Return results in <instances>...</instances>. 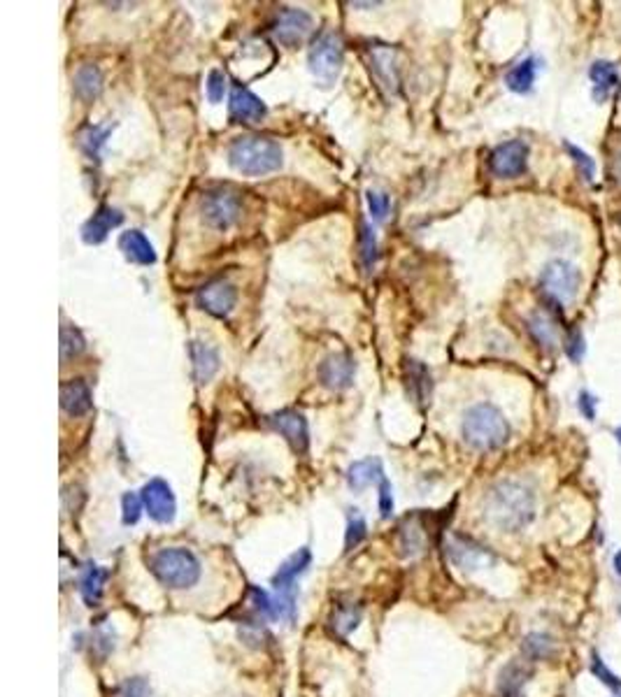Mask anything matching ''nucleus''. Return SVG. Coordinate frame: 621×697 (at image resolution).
Segmentation results:
<instances>
[{
  "label": "nucleus",
  "mask_w": 621,
  "mask_h": 697,
  "mask_svg": "<svg viewBox=\"0 0 621 697\" xmlns=\"http://www.w3.org/2000/svg\"><path fill=\"white\" fill-rule=\"evenodd\" d=\"M482 518L501 533H519L536 518V491L526 481L501 479L482 498Z\"/></svg>",
  "instance_id": "obj_1"
},
{
  "label": "nucleus",
  "mask_w": 621,
  "mask_h": 697,
  "mask_svg": "<svg viewBox=\"0 0 621 697\" xmlns=\"http://www.w3.org/2000/svg\"><path fill=\"white\" fill-rule=\"evenodd\" d=\"M230 168L247 177H263L278 172L284 163V151L279 142L261 135H242L229 147Z\"/></svg>",
  "instance_id": "obj_2"
},
{
  "label": "nucleus",
  "mask_w": 621,
  "mask_h": 697,
  "mask_svg": "<svg viewBox=\"0 0 621 697\" xmlns=\"http://www.w3.org/2000/svg\"><path fill=\"white\" fill-rule=\"evenodd\" d=\"M461 435H464L465 445L472 449L496 451L510 439V423L496 405L480 403L472 405L464 414Z\"/></svg>",
  "instance_id": "obj_3"
},
{
  "label": "nucleus",
  "mask_w": 621,
  "mask_h": 697,
  "mask_svg": "<svg viewBox=\"0 0 621 697\" xmlns=\"http://www.w3.org/2000/svg\"><path fill=\"white\" fill-rule=\"evenodd\" d=\"M147 565L157 581L168 590H189L203 577L198 556L184 547L158 549Z\"/></svg>",
  "instance_id": "obj_4"
},
{
  "label": "nucleus",
  "mask_w": 621,
  "mask_h": 697,
  "mask_svg": "<svg viewBox=\"0 0 621 697\" xmlns=\"http://www.w3.org/2000/svg\"><path fill=\"white\" fill-rule=\"evenodd\" d=\"M310 73L319 79L321 84L328 86L340 77L344 66V44L338 33H319L310 47L308 54Z\"/></svg>",
  "instance_id": "obj_5"
},
{
  "label": "nucleus",
  "mask_w": 621,
  "mask_h": 697,
  "mask_svg": "<svg viewBox=\"0 0 621 697\" xmlns=\"http://www.w3.org/2000/svg\"><path fill=\"white\" fill-rule=\"evenodd\" d=\"M242 214V200L230 188H214L207 191L200 200V217L203 223L212 230H229L236 226Z\"/></svg>",
  "instance_id": "obj_6"
},
{
  "label": "nucleus",
  "mask_w": 621,
  "mask_h": 697,
  "mask_svg": "<svg viewBox=\"0 0 621 697\" xmlns=\"http://www.w3.org/2000/svg\"><path fill=\"white\" fill-rule=\"evenodd\" d=\"M540 286H543V291L549 298H554L561 305H568L579 293L582 272L573 263H568V260H552V263L544 265L543 275H540Z\"/></svg>",
  "instance_id": "obj_7"
},
{
  "label": "nucleus",
  "mask_w": 621,
  "mask_h": 697,
  "mask_svg": "<svg viewBox=\"0 0 621 697\" xmlns=\"http://www.w3.org/2000/svg\"><path fill=\"white\" fill-rule=\"evenodd\" d=\"M445 553L454 567L465 572L482 570V567H491L496 563V556L484 544L468 535H461V533H452L447 537Z\"/></svg>",
  "instance_id": "obj_8"
},
{
  "label": "nucleus",
  "mask_w": 621,
  "mask_h": 697,
  "mask_svg": "<svg viewBox=\"0 0 621 697\" xmlns=\"http://www.w3.org/2000/svg\"><path fill=\"white\" fill-rule=\"evenodd\" d=\"M312 14L301 10V7H282L272 21L270 30L278 43H282L284 47H298L305 37L312 33Z\"/></svg>",
  "instance_id": "obj_9"
},
{
  "label": "nucleus",
  "mask_w": 621,
  "mask_h": 697,
  "mask_svg": "<svg viewBox=\"0 0 621 697\" xmlns=\"http://www.w3.org/2000/svg\"><path fill=\"white\" fill-rule=\"evenodd\" d=\"M140 495H142L145 511L149 514L151 521L163 523V525H168V523L175 521L177 500L168 481L158 479V477L157 479H149L145 486H142Z\"/></svg>",
  "instance_id": "obj_10"
},
{
  "label": "nucleus",
  "mask_w": 621,
  "mask_h": 697,
  "mask_svg": "<svg viewBox=\"0 0 621 697\" xmlns=\"http://www.w3.org/2000/svg\"><path fill=\"white\" fill-rule=\"evenodd\" d=\"M200 309H206L207 314L217 316V319H226L238 305V289L236 284L229 279H212L207 282L203 289L196 295Z\"/></svg>",
  "instance_id": "obj_11"
},
{
  "label": "nucleus",
  "mask_w": 621,
  "mask_h": 697,
  "mask_svg": "<svg viewBox=\"0 0 621 697\" xmlns=\"http://www.w3.org/2000/svg\"><path fill=\"white\" fill-rule=\"evenodd\" d=\"M526 163H528V147L521 140L503 142L488 156V168L501 180H514L519 174H524Z\"/></svg>",
  "instance_id": "obj_12"
},
{
  "label": "nucleus",
  "mask_w": 621,
  "mask_h": 697,
  "mask_svg": "<svg viewBox=\"0 0 621 697\" xmlns=\"http://www.w3.org/2000/svg\"><path fill=\"white\" fill-rule=\"evenodd\" d=\"M268 423L275 433L282 435L289 446L296 453H308L310 446V428H308V419L296 412V409H282V412H275V414L268 416Z\"/></svg>",
  "instance_id": "obj_13"
},
{
  "label": "nucleus",
  "mask_w": 621,
  "mask_h": 697,
  "mask_svg": "<svg viewBox=\"0 0 621 697\" xmlns=\"http://www.w3.org/2000/svg\"><path fill=\"white\" fill-rule=\"evenodd\" d=\"M356 361L350 351H340V354L326 356L324 363L319 365V381L328 391H344L354 384Z\"/></svg>",
  "instance_id": "obj_14"
},
{
  "label": "nucleus",
  "mask_w": 621,
  "mask_h": 697,
  "mask_svg": "<svg viewBox=\"0 0 621 697\" xmlns=\"http://www.w3.org/2000/svg\"><path fill=\"white\" fill-rule=\"evenodd\" d=\"M370 73L380 82L382 89L396 93L400 84L399 75V52L389 44H375L370 47Z\"/></svg>",
  "instance_id": "obj_15"
},
{
  "label": "nucleus",
  "mask_w": 621,
  "mask_h": 697,
  "mask_svg": "<svg viewBox=\"0 0 621 697\" xmlns=\"http://www.w3.org/2000/svg\"><path fill=\"white\" fill-rule=\"evenodd\" d=\"M229 112L230 119L236 124H256L268 115V108L266 102L261 100L256 93H252L247 86L233 84L229 98Z\"/></svg>",
  "instance_id": "obj_16"
},
{
  "label": "nucleus",
  "mask_w": 621,
  "mask_h": 697,
  "mask_svg": "<svg viewBox=\"0 0 621 697\" xmlns=\"http://www.w3.org/2000/svg\"><path fill=\"white\" fill-rule=\"evenodd\" d=\"M361 619H363L361 602L354 600V597H338V600L333 602L331 613H328L326 623H328V630H331L335 637L344 639L350 637L351 632L361 625Z\"/></svg>",
  "instance_id": "obj_17"
},
{
  "label": "nucleus",
  "mask_w": 621,
  "mask_h": 697,
  "mask_svg": "<svg viewBox=\"0 0 621 697\" xmlns=\"http://www.w3.org/2000/svg\"><path fill=\"white\" fill-rule=\"evenodd\" d=\"M312 565V551L308 547L298 549L296 553H291L289 558L284 560L282 565L278 567V572L272 574L270 583L275 590H291L298 589V579L305 574Z\"/></svg>",
  "instance_id": "obj_18"
},
{
  "label": "nucleus",
  "mask_w": 621,
  "mask_h": 697,
  "mask_svg": "<svg viewBox=\"0 0 621 697\" xmlns=\"http://www.w3.org/2000/svg\"><path fill=\"white\" fill-rule=\"evenodd\" d=\"M124 223V214L119 210H115L112 204H101L93 217L82 226V240L86 244H101L108 240V235L112 233V228Z\"/></svg>",
  "instance_id": "obj_19"
},
{
  "label": "nucleus",
  "mask_w": 621,
  "mask_h": 697,
  "mask_svg": "<svg viewBox=\"0 0 621 697\" xmlns=\"http://www.w3.org/2000/svg\"><path fill=\"white\" fill-rule=\"evenodd\" d=\"M93 407V397H91V389L85 379H68L60 384V409L68 416H85L89 414Z\"/></svg>",
  "instance_id": "obj_20"
},
{
  "label": "nucleus",
  "mask_w": 621,
  "mask_h": 697,
  "mask_svg": "<svg viewBox=\"0 0 621 697\" xmlns=\"http://www.w3.org/2000/svg\"><path fill=\"white\" fill-rule=\"evenodd\" d=\"M189 356H191L193 379H196L200 386L207 384V381L219 373L222 358H219V351L212 347V344L200 342V340H191V342H189Z\"/></svg>",
  "instance_id": "obj_21"
},
{
  "label": "nucleus",
  "mask_w": 621,
  "mask_h": 697,
  "mask_svg": "<svg viewBox=\"0 0 621 697\" xmlns=\"http://www.w3.org/2000/svg\"><path fill=\"white\" fill-rule=\"evenodd\" d=\"M429 537H426V525L419 517H407L399 528V553L403 558H416L426 551Z\"/></svg>",
  "instance_id": "obj_22"
},
{
  "label": "nucleus",
  "mask_w": 621,
  "mask_h": 697,
  "mask_svg": "<svg viewBox=\"0 0 621 697\" xmlns=\"http://www.w3.org/2000/svg\"><path fill=\"white\" fill-rule=\"evenodd\" d=\"M382 479H384V465L380 458H363V461L351 463L347 469V486L354 493H361L373 484H380Z\"/></svg>",
  "instance_id": "obj_23"
},
{
  "label": "nucleus",
  "mask_w": 621,
  "mask_h": 697,
  "mask_svg": "<svg viewBox=\"0 0 621 697\" xmlns=\"http://www.w3.org/2000/svg\"><path fill=\"white\" fill-rule=\"evenodd\" d=\"M405 381H407V393L415 400L416 405H426L431 403V393H433V379H431L429 367L423 363L415 361H405Z\"/></svg>",
  "instance_id": "obj_24"
},
{
  "label": "nucleus",
  "mask_w": 621,
  "mask_h": 697,
  "mask_svg": "<svg viewBox=\"0 0 621 697\" xmlns=\"http://www.w3.org/2000/svg\"><path fill=\"white\" fill-rule=\"evenodd\" d=\"M108 579L109 570H105V567L101 565H93V563H89V565L82 570V574H79V593H82V600H85L86 607H98V605H101Z\"/></svg>",
  "instance_id": "obj_25"
},
{
  "label": "nucleus",
  "mask_w": 621,
  "mask_h": 697,
  "mask_svg": "<svg viewBox=\"0 0 621 697\" xmlns=\"http://www.w3.org/2000/svg\"><path fill=\"white\" fill-rule=\"evenodd\" d=\"M531 679V668L521 661H512L505 665L498 677L496 697H524V685Z\"/></svg>",
  "instance_id": "obj_26"
},
{
  "label": "nucleus",
  "mask_w": 621,
  "mask_h": 697,
  "mask_svg": "<svg viewBox=\"0 0 621 697\" xmlns=\"http://www.w3.org/2000/svg\"><path fill=\"white\" fill-rule=\"evenodd\" d=\"M119 249L121 253L126 256V260L138 265H154L157 263V252H154V244L147 240L145 235L140 230H126V233L119 237Z\"/></svg>",
  "instance_id": "obj_27"
},
{
  "label": "nucleus",
  "mask_w": 621,
  "mask_h": 697,
  "mask_svg": "<svg viewBox=\"0 0 621 697\" xmlns=\"http://www.w3.org/2000/svg\"><path fill=\"white\" fill-rule=\"evenodd\" d=\"M73 91L79 100L91 102L96 100L103 91V73L96 63H85L77 68V73L73 77Z\"/></svg>",
  "instance_id": "obj_28"
},
{
  "label": "nucleus",
  "mask_w": 621,
  "mask_h": 697,
  "mask_svg": "<svg viewBox=\"0 0 621 697\" xmlns=\"http://www.w3.org/2000/svg\"><path fill=\"white\" fill-rule=\"evenodd\" d=\"M528 331H531L533 340H536L547 354L559 348V325L554 324V319H552L547 312H533L531 316H528Z\"/></svg>",
  "instance_id": "obj_29"
},
{
  "label": "nucleus",
  "mask_w": 621,
  "mask_h": 697,
  "mask_svg": "<svg viewBox=\"0 0 621 697\" xmlns=\"http://www.w3.org/2000/svg\"><path fill=\"white\" fill-rule=\"evenodd\" d=\"M521 653H524V658L528 662L549 661V658H554L556 653L554 637H549L544 632H531V635H526L524 642H521Z\"/></svg>",
  "instance_id": "obj_30"
},
{
  "label": "nucleus",
  "mask_w": 621,
  "mask_h": 697,
  "mask_svg": "<svg viewBox=\"0 0 621 697\" xmlns=\"http://www.w3.org/2000/svg\"><path fill=\"white\" fill-rule=\"evenodd\" d=\"M109 135H112V126H85L77 135V145L91 161H98Z\"/></svg>",
  "instance_id": "obj_31"
},
{
  "label": "nucleus",
  "mask_w": 621,
  "mask_h": 697,
  "mask_svg": "<svg viewBox=\"0 0 621 697\" xmlns=\"http://www.w3.org/2000/svg\"><path fill=\"white\" fill-rule=\"evenodd\" d=\"M536 70L537 66L533 59H526L521 60V63H517L505 77L507 89H512L514 93H528V91L533 89V82H536Z\"/></svg>",
  "instance_id": "obj_32"
},
{
  "label": "nucleus",
  "mask_w": 621,
  "mask_h": 697,
  "mask_svg": "<svg viewBox=\"0 0 621 697\" xmlns=\"http://www.w3.org/2000/svg\"><path fill=\"white\" fill-rule=\"evenodd\" d=\"M86 348V342H85V335L75 328V325H68L63 324L60 325V363L66 365L68 361H73V358H77L82 351Z\"/></svg>",
  "instance_id": "obj_33"
},
{
  "label": "nucleus",
  "mask_w": 621,
  "mask_h": 697,
  "mask_svg": "<svg viewBox=\"0 0 621 697\" xmlns=\"http://www.w3.org/2000/svg\"><path fill=\"white\" fill-rule=\"evenodd\" d=\"M589 77H592V82L596 84V91L601 89V100H603V98L608 96V91L617 84L619 73H617V68L612 66L609 60H596L592 70H589Z\"/></svg>",
  "instance_id": "obj_34"
},
{
  "label": "nucleus",
  "mask_w": 621,
  "mask_h": 697,
  "mask_svg": "<svg viewBox=\"0 0 621 697\" xmlns=\"http://www.w3.org/2000/svg\"><path fill=\"white\" fill-rule=\"evenodd\" d=\"M368 535V523L366 518L359 514V509H350V517H347V530H344V551H351L361 544Z\"/></svg>",
  "instance_id": "obj_35"
},
{
  "label": "nucleus",
  "mask_w": 621,
  "mask_h": 697,
  "mask_svg": "<svg viewBox=\"0 0 621 697\" xmlns=\"http://www.w3.org/2000/svg\"><path fill=\"white\" fill-rule=\"evenodd\" d=\"M238 632H240V639L247 646H254V649H261L263 644L270 642V635H268L266 625H263V621H252V619H242L240 623H238Z\"/></svg>",
  "instance_id": "obj_36"
},
{
  "label": "nucleus",
  "mask_w": 621,
  "mask_h": 697,
  "mask_svg": "<svg viewBox=\"0 0 621 697\" xmlns=\"http://www.w3.org/2000/svg\"><path fill=\"white\" fill-rule=\"evenodd\" d=\"M117 649V635L109 628H103V630H96L91 635L89 642V651L91 655H96L98 661L103 662L112 651Z\"/></svg>",
  "instance_id": "obj_37"
},
{
  "label": "nucleus",
  "mask_w": 621,
  "mask_h": 697,
  "mask_svg": "<svg viewBox=\"0 0 621 697\" xmlns=\"http://www.w3.org/2000/svg\"><path fill=\"white\" fill-rule=\"evenodd\" d=\"M142 509H145V502H142V495L140 493H124L121 498V521L124 525H135L142 517Z\"/></svg>",
  "instance_id": "obj_38"
},
{
  "label": "nucleus",
  "mask_w": 621,
  "mask_h": 697,
  "mask_svg": "<svg viewBox=\"0 0 621 697\" xmlns=\"http://www.w3.org/2000/svg\"><path fill=\"white\" fill-rule=\"evenodd\" d=\"M361 259H363V265H366V270H373L375 260H377V237H375L373 228H370L368 223L361 221Z\"/></svg>",
  "instance_id": "obj_39"
},
{
  "label": "nucleus",
  "mask_w": 621,
  "mask_h": 697,
  "mask_svg": "<svg viewBox=\"0 0 621 697\" xmlns=\"http://www.w3.org/2000/svg\"><path fill=\"white\" fill-rule=\"evenodd\" d=\"M115 697H151V685L145 677H131L117 685Z\"/></svg>",
  "instance_id": "obj_40"
},
{
  "label": "nucleus",
  "mask_w": 621,
  "mask_h": 697,
  "mask_svg": "<svg viewBox=\"0 0 621 697\" xmlns=\"http://www.w3.org/2000/svg\"><path fill=\"white\" fill-rule=\"evenodd\" d=\"M592 672H593V677H596V679L601 681V684L608 685L609 691L621 693V679H619V677H617L615 672H612V669L608 668V665H605L603 658H601V655H598V653L592 655Z\"/></svg>",
  "instance_id": "obj_41"
},
{
  "label": "nucleus",
  "mask_w": 621,
  "mask_h": 697,
  "mask_svg": "<svg viewBox=\"0 0 621 697\" xmlns=\"http://www.w3.org/2000/svg\"><path fill=\"white\" fill-rule=\"evenodd\" d=\"M366 200H368V210L375 221H382L386 217V212H389V204H391L389 196L382 191H368L366 193Z\"/></svg>",
  "instance_id": "obj_42"
},
{
  "label": "nucleus",
  "mask_w": 621,
  "mask_h": 697,
  "mask_svg": "<svg viewBox=\"0 0 621 697\" xmlns=\"http://www.w3.org/2000/svg\"><path fill=\"white\" fill-rule=\"evenodd\" d=\"M563 147H566L568 154H570V156L575 158V163H577L579 168H582V174H585L586 180L592 181L593 180V172H596V163H593V158L589 156L586 151L579 149V147L570 145V142H566V145H563Z\"/></svg>",
  "instance_id": "obj_43"
},
{
  "label": "nucleus",
  "mask_w": 621,
  "mask_h": 697,
  "mask_svg": "<svg viewBox=\"0 0 621 697\" xmlns=\"http://www.w3.org/2000/svg\"><path fill=\"white\" fill-rule=\"evenodd\" d=\"M226 75L222 73V70H212L210 75H207V98H210V102H222L223 100V93H226Z\"/></svg>",
  "instance_id": "obj_44"
},
{
  "label": "nucleus",
  "mask_w": 621,
  "mask_h": 697,
  "mask_svg": "<svg viewBox=\"0 0 621 697\" xmlns=\"http://www.w3.org/2000/svg\"><path fill=\"white\" fill-rule=\"evenodd\" d=\"M380 517L391 518L393 517V488L391 481L382 479L380 481Z\"/></svg>",
  "instance_id": "obj_45"
},
{
  "label": "nucleus",
  "mask_w": 621,
  "mask_h": 697,
  "mask_svg": "<svg viewBox=\"0 0 621 697\" xmlns=\"http://www.w3.org/2000/svg\"><path fill=\"white\" fill-rule=\"evenodd\" d=\"M566 354L570 356L573 361H579V358L585 356V337H582V332H579L577 328H573V331H570V335H568Z\"/></svg>",
  "instance_id": "obj_46"
},
{
  "label": "nucleus",
  "mask_w": 621,
  "mask_h": 697,
  "mask_svg": "<svg viewBox=\"0 0 621 697\" xmlns=\"http://www.w3.org/2000/svg\"><path fill=\"white\" fill-rule=\"evenodd\" d=\"M579 409H582V414H585L589 421H593V416H596V397H593L592 393H582V396H579Z\"/></svg>",
  "instance_id": "obj_47"
},
{
  "label": "nucleus",
  "mask_w": 621,
  "mask_h": 697,
  "mask_svg": "<svg viewBox=\"0 0 621 697\" xmlns=\"http://www.w3.org/2000/svg\"><path fill=\"white\" fill-rule=\"evenodd\" d=\"M615 572L621 577V551L615 556Z\"/></svg>",
  "instance_id": "obj_48"
},
{
  "label": "nucleus",
  "mask_w": 621,
  "mask_h": 697,
  "mask_svg": "<svg viewBox=\"0 0 621 697\" xmlns=\"http://www.w3.org/2000/svg\"><path fill=\"white\" fill-rule=\"evenodd\" d=\"M615 437H617V442H619V445H621V426L615 430Z\"/></svg>",
  "instance_id": "obj_49"
},
{
  "label": "nucleus",
  "mask_w": 621,
  "mask_h": 697,
  "mask_svg": "<svg viewBox=\"0 0 621 697\" xmlns=\"http://www.w3.org/2000/svg\"><path fill=\"white\" fill-rule=\"evenodd\" d=\"M617 697H621V693H617Z\"/></svg>",
  "instance_id": "obj_50"
},
{
  "label": "nucleus",
  "mask_w": 621,
  "mask_h": 697,
  "mask_svg": "<svg viewBox=\"0 0 621 697\" xmlns=\"http://www.w3.org/2000/svg\"><path fill=\"white\" fill-rule=\"evenodd\" d=\"M619 613H621V609H619Z\"/></svg>",
  "instance_id": "obj_51"
}]
</instances>
